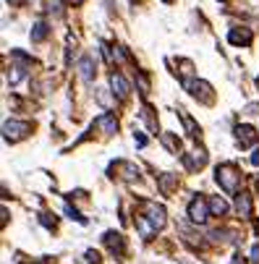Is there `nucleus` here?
<instances>
[{"mask_svg":"<svg viewBox=\"0 0 259 264\" xmlns=\"http://www.w3.org/2000/svg\"><path fill=\"white\" fill-rule=\"evenodd\" d=\"M136 228H139V233H142V238H152V236H155V225H152L149 220H147V217L144 214H139V217H136Z\"/></svg>","mask_w":259,"mask_h":264,"instance_id":"16","label":"nucleus"},{"mask_svg":"<svg viewBox=\"0 0 259 264\" xmlns=\"http://www.w3.org/2000/svg\"><path fill=\"white\" fill-rule=\"evenodd\" d=\"M236 142L241 147H251L259 142V134L254 126H249V123H241V126H236Z\"/></svg>","mask_w":259,"mask_h":264,"instance_id":"6","label":"nucleus"},{"mask_svg":"<svg viewBox=\"0 0 259 264\" xmlns=\"http://www.w3.org/2000/svg\"><path fill=\"white\" fill-rule=\"evenodd\" d=\"M184 165L189 170H202L207 165V154L199 149V152H191V154H184Z\"/></svg>","mask_w":259,"mask_h":264,"instance_id":"11","label":"nucleus"},{"mask_svg":"<svg viewBox=\"0 0 259 264\" xmlns=\"http://www.w3.org/2000/svg\"><path fill=\"white\" fill-rule=\"evenodd\" d=\"M110 89H113V95H115L118 100H126V97L131 95L128 81L123 79V73H118V71H113V73H110Z\"/></svg>","mask_w":259,"mask_h":264,"instance_id":"7","label":"nucleus"},{"mask_svg":"<svg viewBox=\"0 0 259 264\" xmlns=\"http://www.w3.org/2000/svg\"><path fill=\"white\" fill-rule=\"evenodd\" d=\"M165 3H170V0H165Z\"/></svg>","mask_w":259,"mask_h":264,"instance_id":"32","label":"nucleus"},{"mask_svg":"<svg viewBox=\"0 0 259 264\" xmlns=\"http://www.w3.org/2000/svg\"><path fill=\"white\" fill-rule=\"evenodd\" d=\"M228 39H231V45H243V48H249L251 45V39H254V34L249 32V29H231L228 32Z\"/></svg>","mask_w":259,"mask_h":264,"instance_id":"10","label":"nucleus"},{"mask_svg":"<svg viewBox=\"0 0 259 264\" xmlns=\"http://www.w3.org/2000/svg\"><path fill=\"white\" fill-rule=\"evenodd\" d=\"M236 209L243 214V217H251L254 214V204H251V196L249 194H236Z\"/></svg>","mask_w":259,"mask_h":264,"instance_id":"14","label":"nucleus"},{"mask_svg":"<svg viewBox=\"0 0 259 264\" xmlns=\"http://www.w3.org/2000/svg\"><path fill=\"white\" fill-rule=\"evenodd\" d=\"M251 165H259V149L251 152Z\"/></svg>","mask_w":259,"mask_h":264,"instance_id":"29","label":"nucleus"},{"mask_svg":"<svg viewBox=\"0 0 259 264\" xmlns=\"http://www.w3.org/2000/svg\"><path fill=\"white\" fill-rule=\"evenodd\" d=\"M48 11L50 13H60V0H48Z\"/></svg>","mask_w":259,"mask_h":264,"instance_id":"25","label":"nucleus"},{"mask_svg":"<svg viewBox=\"0 0 259 264\" xmlns=\"http://www.w3.org/2000/svg\"><path fill=\"white\" fill-rule=\"evenodd\" d=\"M189 220L194 223V225H204L209 217H212V212H209V201L207 199H202L199 194H196L191 201H189Z\"/></svg>","mask_w":259,"mask_h":264,"instance_id":"2","label":"nucleus"},{"mask_svg":"<svg viewBox=\"0 0 259 264\" xmlns=\"http://www.w3.org/2000/svg\"><path fill=\"white\" fill-rule=\"evenodd\" d=\"M176 183H178V175H170V173H162L157 178V186H160V191L162 194H170L176 189Z\"/></svg>","mask_w":259,"mask_h":264,"instance_id":"15","label":"nucleus"},{"mask_svg":"<svg viewBox=\"0 0 259 264\" xmlns=\"http://www.w3.org/2000/svg\"><path fill=\"white\" fill-rule=\"evenodd\" d=\"M102 241H105V246H108L113 254H123V251H126V241H123V236H120V233H115V230H108Z\"/></svg>","mask_w":259,"mask_h":264,"instance_id":"9","label":"nucleus"},{"mask_svg":"<svg viewBox=\"0 0 259 264\" xmlns=\"http://www.w3.org/2000/svg\"><path fill=\"white\" fill-rule=\"evenodd\" d=\"M136 84H139L142 95H149V76L144 71H136Z\"/></svg>","mask_w":259,"mask_h":264,"instance_id":"20","label":"nucleus"},{"mask_svg":"<svg viewBox=\"0 0 259 264\" xmlns=\"http://www.w3.org/2000/svg\"><path fill=\"white\" fill-rule=\"evenodd\" d=\"M66 214L71 217V220H76V223H81V225L87 223V217H81V212H79V209H73V207H66Z\"/></svg>","mask_w":259,"mask_h":264,"instance_id":"22","label":"nucleus"},{"mask_svg":"<svg viewBox=\"0 0 259 264\" xmlns=\"http://www.w3.org/2000/svg\"><path fill=\"white\" fill-rule=\"evenodd\" d=\"M178 115H181V120H184V126H186V131H189V136H194V139H196V136H199V134H202V128H199V126H196V123H194V118H191V115H189L186 110H178Z\"/></svg>","mask_w":259,"mask_h":264,"instance_id":"17","label":"nucleus"},{"mask_svg":"<svg viewBox=\"0 0 259 264\" xmlns=\"http://www.w3.org/2000/svg\"><path fill=\"white\" fill-rule=\"evenodd\" d=\"M249 264H259V243L251 246V254H249Z\"/></svg>","mask_w":259,"mask_h":264,"instance_id":"24","label":"nucleus"},{"mask_svg":"<svg viewBox=\"0 0 259 264\" xmlns=\"http://www.w3.org/2000/svg\"><path fill=\"white\" fill-rule=\"evenodd\" d=\"M215 181L223 191L228 194H238V186H241V170L233 162H223L215 167Z\"/></svg>","mask_w":259,"mask_h":264,"instance_id":"1","label":"nucleus"},{"mask_svg":"<svg viewBox=\"0 0 259 264\" xmlns=\"http://www.w3.org/2000/svg\"><path fill=\"white\" fill-rule=\"evenodd\" d=\"M79 76H81V81H92L95 79V60H92V55H84L79 60Z\"/></svg>","mask_w":259,"mask_h":264,"instance_id":"12","label":"nucleus"},{"mask_svg":"<svg viewBox=\"0 0 259 264\" xmlns=\"http://www.w3.org/2000/svg\"><path fill=\"white\" fill-rule=\"evenodd\" d=\"M42 225L50 228V225H55V220H50V214H42Z\"/></svg>","mask_w":259,"mask_h":264,"instance_id":"28","label":"nucleus"},{"mask_svg":"<svg viewBox=\"0 0 259 264\" xmlns=\"http://www.w3.org/2000/svg\"><path fill=\"white\" fill-rule=\"evenodd\" d=\"M95 128H100L102 134H115L118 131V118L113 113H102L100 118H95Z\"/></svg>","mask_w":259,"mask_h":264,"instance_id":"8","label":"nucleus"},{"mask_svg":"<svg viewBox=\"0 0 259 264\" xmlns=\"http://www.w3.org/2000/svg\"><path fill=\"white\" fill-rule=\"evenodd\" d=\"M207 201H209V212H212V217H225L228 209H231V207H228V201H225L223 196H209Z\"/></svg>","mask_w":259,"mask_h":264,"instance_id":"13","label":"nucleus"},{"mask_svg":"<svg viewBox=\"0 0 259 264\" xmlns=\"http://www.w3.org/2000/svg\"><path fill=\"white\" fill-rule=\"evenodd\" d=\"M68 3H71V6H81V3H84V0H68Z\"/></svg>","mask_w":259,"mask_h":264,"instance_id":"31","label":"nucleus"},{"mask_svg":"<svg viewBox=\"0 0 259 264\" xmlns=\"http://www.w3.org/2000/svg\"><path fill=\"white\" fill-rule=\"evenodd\" d=\"M13 73H8V81L11 84H16V81H21L24 79V68H11Z\"/></svg>","mask_w":259,"mask_h":264,"instance_id":"23","label":"nucleus"},{"mask_svg":"<svg viewBox=\"0 0 259 264\" xmlns=\"http://www.w3.org/2000/svg\"><path fill=\"white\" fill-rule=\"evenodd\" d=\"M233 264H246V261H243V256H241V254H236V256H233Z\"/></svg>","mask_w":259,"mask_h":264,"instance_id":"30","label":"nucleus"},{"mask_svg":"<svg viewBox=\"0 0 259 264\" xmlns=\"http://www.w3.org/2000/svg\"><path fill=\"white\" fill-rule=\"evenodd\" d=\"M118 170H123V178H126V181L139 178V170H136V165H131V162H126V160L118 162Z\"/></svg>","mask_w":259,"mask_h":264,"instance_id":"18","label":"nucleus"},{"mask_svg":"<svg viewBox=\"0 0 259 264\" xmlns=\"http://www.w3.org/2000/svg\"><path fill=\"white\" fill-rule=\"evenodd\" d=\"M29 134H32V123H26V120L11 118V120L3 123V136H6V142H21V139H26Z\"/></svg>","mask_w":259,"mask_h":264,"instance_id":"3","label":"nucleus"},{"mask_svg":"<svg viewBox=\"0 0 259 264\" xmlns=\"http://www.w3.org/2000/svg\"><path fill=\"white\" fill-rule=\"evenodd\" d=\"M134 142H136V147H144V144H147V139H144L142 134H134Z\"/></svg>","mask_w":259,"mask_h":264,"instance_id":"27","label":"nucleus"},{"mask_svg":"<svg viewBox=\"0 0 259 264\" xmlns=\"http://www.w3.org/2000/svg\"><path fill=\"white\" fill-rule=\"evenodd\" d=\"M162 142H165V147L170 149L173 154H178V149H181V142H178V139H173L170 134H165V136H162Z\"/></svg>","mask_w":259,"mask_h":264,"instance_id":"21","label":"nucleus"},{"mask_svg":"<svg viewBox=\"0 0 259 264\" xmlns=\"http://www.w3.org/2000/svg\"><path fill=\"white\" fill-rule=\"evenodd\" d=\"M87 259H89V264H100V254L97 251H87Z\"/></svg>","mask_w":259,"mask_h":264,"instance_id":"26","label":"nucleus"},{"mask_svg":"<svg viewBox=\"0 0 259 264\" xmlns=\"http://www.w3.org/2000/svg\"><path fill=\"white\" fill-rule=\"evenodd\" d=\"M184 86L189 89V95L202 100V102H212V86L207 81H196V79H184Z\"/></svg>","mask_w":259,"mask_h":264,"instance_id":"5","label":"nucleus"},{"mask_svg":"<svg viewBox=\"0 0 259 264\" xmlns=\"http://www.w3.org/2000/svg\"><path fill=\"white\" fill-rule=\"evenodd\" d=\"M142 214L147 217V220L155 225V230H162L165 223H167V214H165V207H160L157 201H152V199H144L142 201Z\"/></svg>","mask_w":259,"mask_h":264,"instance_id":"4","label":"nucleus"},{"mask_svg":"<svg viewBox=\"0 0 259 264\" xmlns=\"http://www.w3.org/2000/svg\"><path fill=\"white\" fill-rule=\"evenodd\" d=\"M45 37H48V24H45V21H37V24H34V32H32V39H34V42H42Z\"/></svg>","mask_w":259,"mask_h":264,"instance_id":"19","label":"nucleus"}]
</instances>
